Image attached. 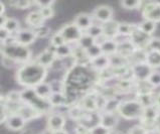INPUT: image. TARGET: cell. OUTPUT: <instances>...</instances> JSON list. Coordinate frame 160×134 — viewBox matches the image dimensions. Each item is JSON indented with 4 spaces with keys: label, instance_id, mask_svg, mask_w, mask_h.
Segmentation results:
<instances>
[{
    "label": "cell",
    "instance_id": "cell-43",
    "mask_svg": "<svg viewBox=\"0 0 160 134\" xmlns=\"http://www.w3.org/2000/svg\"><path fill=\"white\" fill-rule=\"evenodd\" d=\"M110 131L109 129H107L106 127L102 126L101 124H98V125H95L94 127H92L90 129V133L91 134H109Z\"/></svg>",
    "mask_w": 160,
    "mask_h": 134
},
{
    "label": "cell",
    "instance_id": "cell-49",
    "mask_svg": "<svg viewBox=\"0 0 160 134\" xmlns=\"http://www.w3.org/2000/svg\"><path fill=\"white\" fill-rule=\"evenodd\" d=\"M154 106L156 107L158 110H160V93L156 95V97L154 98Z\"/></svg>",
    "mask_w": 160,
    "mask_h": 134
},
{
    "label": "cell",
    "instance_id": "cell-8",
    "mask_svg": "<svg viewBox=\"0 0 160 134\" xmlns=\"http://www.w3.org/2000/svg\"><path fill=\"white\" fill-rule=\"evenodd\" d=\"M66 125V118L59 113H52L48 119V129L49 132H54L63 129Z\"/></svg>",
    "mask_w": 160,
    "mask_h": 134
},
{
    "label": "cell",
    "instance_id": "cell-27",
    "mask_svg": "<svg viewBox=\"0 0 160 134\" xmlns=\"http://www.w3.org/2000/svg\"><path fill=\"white\" fill-rule=\"evenodd\" d=\"M81 107L83 109L89 110V111H94L97 109V103H96V97L92 95H88L83 98L81 103Z\"/></svg>",
    "mask_w": 160,
    "mask_h": 134
},
{
    "label": "cell",
    "instance_id": "cell-48",
    "mask_svg": "<svg viewBox=\"0 0 160 134\" xmlns=\"http://www.w3.org/2000/svg\"><path fill=\"white\" fill-rule=\"evenodd\" d=\"M2 64H4V67H6V68H13L17 63L9 58L2 57Z\"/></svg>",
    "mask_w": 160,
    "mask_h": 134
},
{
    "label": "cell",
    "instance_id": "cell-45",
    "mask_svg": "<svg viewBox=\"0 0 160 134\" xmlns=\"http://www.w3.org/2000/svg\"><path fill=\"white\" fill-rule=\"evenodd\" d=\"M129 134H147V130L141 125H135L129 130Z\"/></svg>",
    "mask_w": 160,
    "mask_h": 134
},
{
    "label": "cell",
    "instance_id": "cell-25",
    "mask_svg": "<svg viewBox=\"0 0 160 134\" xmlns=\"http://www.w3.org/2000/svg\"><path fill=\"white\" fill-rule=\"evenodd\" d=\"M53 49L57 59H65L68 57H71L72 54V49L71 47V44H63Z\"/></svg>",
    "mask_w": 160,
    "mask_h": 134
},
{
    "label": "cell",
    "instance_id": "cell-10",
    "mask_svg": "<svg viewBox=\"0 0 160 134\" xmlns=\"http://www.w3.org/2000/svg\"><path fill=\"white\" fill-rule=\"evenodd\" d=\"M25 120L18 114L8 115L7 118L5 119L6 127L12 131H19L21 129H23V127L25 126Z\"/></svg>",
    "mask_w": 160,
    "mask_h": 134
},
{
    "label": "cell",
    "instance_id": "cell-2",
    "mask_svg": "<svg viewBox=\"0 0 160 134\" xmlns=\"http://www.w3.org/2000/svg\"><path fill=\"white\" fill-rule=\"evenodd\" d=\"M0 54L2 57H6L15 61L16 63H28L31 58L30 49L24 45L13 44H1L0 45Z\"/></svg>",
    "mask_w": 160,
    "mask_h": 134
},
{
    "label": "cell",
    "instance_id": "cell-23",
    "mask_svg": "<svg viewBox=\"0 0 160 134\" xmlns=\"http://www.w3.org/2000/svg\"><path fill=\"white\" fill-rule=\"evenodd\" d=\"M91 64L97 70H105L108 66H110V59L106 54H101L98 58L91 59Z\"/></svg>",
    "mask_w": 160,
    "mask_h": 134
},
{
    "label": "cell",
    "instance_id": "cell-52",
    "mask_svg": "<svg viewBox=\"0 0 160 134\" xmlns=\"http://www.w3.org/2000/svg\"><path fill=\"white\" fill-rule=\"evenodd\" d=\"M51 134H68V131L65 130V129H62V130H58V131L51 132Z\"/></svg>",
    "mask_w": 160,
    "mask_h": 134
},
{
    "label": "cell",
    "instance_id": "cell-16",
    "mask_svg": "<svg viewBox=\"0 0 160 134\" xmlns=\"http://www.w3.org/2000/svg\"><path fill=\"white\" fill-rule=\"evenodd\" d=\"M48 100L52 107H59V106H66L68 104L66 95L59 91H53Z\"/></svg>",
    "mask_w": 160,
    "mask_h": 134
},
{
    "label": "cell",
    "instance_id": "cell-7",
    "mask_svg": "<svg viewBox=\"0 0 160 134\" xmlns=\"http://www.w3.org/2000/svg\"><path fill=\"white\" fill-rule=\"evenodd\" d=\"M14 38L16 44L24 45V47L34 43V40L36 39L35 34L32 29H19L15 34Z\"/></svg>",
    "mask_w": 160,
    "mask_h": 134
},
{
    "label": "cell",
    "instance_id": "cell-32",
    "mask_svg": "<svg viewBox=\"0 0 160 134\" xmlns=\"http://www.w3.org/2000/svg\"><path fill=\"white\" fill-rule=\"evenodd\" d=\"M86 53H87V55H88L90 61L95 59V58H98L99 55L103 54L101 47H100L99 44H94L92 47H90L88 49H86Z\"/></svg>",
    "mask_w": 160,
    "mask_h": 134
},
{
    "label": "cell",
    "instance_id": "cell-54",
    "mask_svg": "<svg viewBox=\"0 0 160 134\" xmlns=\"http://www.w3.org/2000/svg\"><path fill=\"white\" fill-rule=\"evenodd\" d=\"M158 130L160 131V121L158 122Z\"/></svg>",
    "mask_w": 160,
    "mask_h": 134
},
{
    "label": "cell",
    "instance_id": "cell-21",
    "mask_svg": "<svg viewBox=\"0 0 160 134\" xmlns=\"http://www.w3.org/2000/svg\"><path fill=\"white\" fill-rule=\"evenodd\" d=\"M145 64L151 69L160 67V53L149 49L145 54Z\"/></svg>",
    "mask_w": 160,
    "mask_h": 134
},
{
    "label": "cell",
    "instance_id": "cell-17",
    "mask_svg": "<svg viewBox=\"0 0 160 134\" xmlns=\"http://www.w3.org/2000/svg\"><path fill=\"white\" fill-rule=\"evenodd\" d=\"M118 25L119 23L116 21L110 20L106 23H103L102 29H103V34L106 36L107 39H114V38L118 34Z\"/></svg>",
    "mask_w": 160,
    "mask_h": 134
},
{
    "label": "cell",
    "instance_id": "cell-37",
    "mask_svg": "<svg viewBox=\"0 0 160 134\" xmlns=\"http://www.w3.org/2000/svg\"><path fill=\"white\" fill-rule=\"evenodd\" d=\"M148 84L151 87H159L160 86V72L158 71H152L150 76L147 79Z\"/></svg>",
    "mask_w": 160,
    "mask_h": 134
},
{
    "label": "cell",
    "instance_id": "cell-50",
    "mask_svg": "<svg viewBox=\"0 0 160 134\" xmlns=\"http://www.w3.org/2000/svg\"><path fill=\"white\" fill-rule=\"evenodd\" d=\"M6 19H7V17L4 14L0 15V28H1V27H4V24H5V22H6Z\"/></svg>",
    "mask_w": 160,
    "mask_h": 134
},
{
    "label": "cell",
    "instance_id": "cell-12",
    "mask_svg": "<svg viewBox=\"0 0 160 134\" xmlns=\"http://www.w3.org/2000/svg\"><path fill=\"white\" fill-rule=\"evenodd\" d=\"M56 59H57V57H56V54H54V49H48L38 54V57L36 58L35 62L47 69L48 67L52 66L53 63L56 62Z\"/></svg>",
    "mask_w": 160,
    "mask_h": 134
},
{
    "label": "cell",
    "instance_id": "cell-30",
    "mask_svg": "<svg viewBox=\"0 0 160 134\" xmlns=\"http://www.w3.org/2000/svg\"><path fill=\"white\" fill-rule=\"evenodd\" d=\"M137 26L132 23H119L118 25V34L121 35H131Z\"/></svg>",
    "mask_w": 160,
    "mask_h": 134
},
{
    "label": "cell",
    "instance_id": "cell-33",
    "mask_svg": "<svg viewBox=\"0 0 160 134\" xmlns=\"http://www.w3.org/2000/svg\"><path fill=\"white\" fill-rule=\"evenodd\" d=\"M32 30L34 31L36 38H40V39L47 38V36L49 35V34H51V28L45 24L35 27V28H33Z\"/></svg>",
    "mask_w": 160,
    "mask_h": 134
},
{
    "label": "cell",
    "instance_id": "cell-35",
    "mask_svg": "<svg viewBox=\"0 0 160 134\" xmlns=\"http://www.w3.org/2000/svg\"><path fill=\"white\" fill-rule=\"evenodd\" d=\"M86 34H89L90 36H92V38L95 39L99 38V36H101L103 34V29H102V25H99V24H94L90 27L89 29L86 30Z\"/></svg>",
    "mask_w": 160,
    "mask_h": 134
},
{
    "label": "cell",
    "instance_id": "cell-40",
    "mask_svg": "<svg viewBox=\"0 0 160 134\" xmlns=\"http://www.w3.org/2000/svg\"><path fill=\"white\" fill-rule=\"evenodd\" d=\"M63 44H66V41L58 31L56 32L54 34H52V39H51V44L53 49H56V48L59 47V45H62Z\"/></svg>",
    "mask_w": 160,
    "mask_h": 134
},
{
    "label": "cell",
    "instance_id": "cell-19",
    "mask_svg": "<svg viewBox=\"0 0 160 134\" xmlns=\"http://www.w3.org/2000/svg\"><path fill=\"white\" fill-rule=\"evenodd\" d=\"M25 21L27 24L31 27H33V28L44 24V18L42 17V14H40L39 10H35V11L30 12L29 14L26 16Z\"/></svg>",
    "mask_w": 160,
    "mask_h": 134
},
{
    "label": "cell",
    "instance_id": "cell-18",
    "mask_svg": "<svg viewBox=\"0 0 160 134\" xmlns=\"http://www.w3.org/2000/svg\"><path fill=\"white\" fill-rule=\"evenodd\" d=\"M118 123V118L114 113H105L100 118V124L102 126L106 127L109 130H112L116 127Z\"/></svg>",
    "mask_w": 160,
    "mask_h": 134
},
{
    "label": "cell",
    "instance_id": "cell-28",
    "mask_svg": "<svg viewBox=\"0 0 160 134\" xmlns=\"http://www.w3.org/2000/svg\"><path fill=\"white\" fill-rule=\"evenodd\" d=\"M4 28H5L10 34H16V32L19 30V22L13 17H10V18L7 17L5 24H4Z\"/></svg>",
    "mask_w": 160,
    "mask_h": 134
},
{
    "label": "cell",
    "instance_id": "cell-6",
    "mask_svg": "<svg viewBox=\"0 0 160 134\" xmlns=\"http://www.w3.org/2000/svg\"><path fill=\"white\" fill-rule=\"evenodd\" d=\"M144 19L153 21L155 23L160 22V2H148L142 9Z\"/></svg>",
    "mask_w": 160,
    "mask_h": 134
},
{
    "label": "cell",
    "instance_id": "cell-29",
    "mask_svg": "<svg viewBox=\"0 0 160 134\" xmlns=\"http://www.w3.org/2000/svg\"><path fill=\"white\" fill-rule=\"evenodd\" d=\"M95 44V39L92 38V36H90L89 34H87L86 32H84L83 35L81 36V39L78 41V44H79V47L82 48L83 49H88L90 47H92V45Z\"/></svg>",
    "mask_w": 160,
    "mask_h": 134
},
{
    "label": "cell",
    "instance_id": "cell-14",
    "mask_svg": "<svg viewBox=\"0 0 160 134\" xmlns=\"http://www.w3.org/2000/svg\"><path fill=\"white\" fill-rule=\"evenodd\" d=\"M18 115H20V116L23 118L25 121H28V120H31V119H34V118H38V116H40V114L38 111H36L34 108H32L31 106L27 105L25 103L22 102L21 106L19 110L17 111Z\"/></svg>",
    "mask_w": 160,
    "mask_h": 134
},
{
    "label": "cell",
    "instance_id": "cell-44",
    "mask_svg": "<svg viewBox=\"0 0 160 134\" xmlns=\"http://www.w3.org/2000/svg\"><path fill=\"white\" fill-rule=\"evenodd\" d=\"M9 4L14 8H17V9H27L32 5L33 2H30V1H14V2H10Z\"/></svg>",
    "mask_w": 160,
    "mask_h": 134
},
{
    "label": "cell",
    "instance_id": "cell-24",
    "mask_svg": "<svg viewBox=\"0 0 160 134\" xmlns=\"http://www.w3.org/2000/svg\"><path fill=\"white\" fill-rule=\"evenodd\" d=\"M159 115V110L155 107V106H149V107H145L143 110L142 116L145 121L147 122H153L157 119Z\"/></svg>",
    "mask_w": 160,
    "mask_h": 134
},
{
    "label": "cell",
    "instance_id": "cell-22",
    "mask_svg": "<svg viewBox=\"0 0 160 134\" xmlns=\"http://www.w3.org/2000/svg\"><path fill=\"white\" fill-rule=\"evenodd\" d=\"M100 47H101L103 54H106V55H108V57H110V55L115 54L117 53L118 43L115 39H107L104 43H102L101 44H100Z\"/></svg>",
    "mask_w": 160,
    "mask_h": 134
},
{
    "label": "cell",
    "instance_id": "cell-42",
    "mask_svg": "<svg viewBox=\"0 0 160 134\" xmlns=\"http://www.w3.org/2000/svg\"><path fill=\"white\" fill-rule=\"evenodd\" d=\"M147 47L149 48V49L160 53V39L159 38H151L149 40Z\"/></svg>",
    "mask_w": 160,
    "mask_h": 134
},
{
    "label": "cell",
    "instance_id": "cell-39",
    "mask_svg": "<svg viewBox=\"0 0 160 134\" xmlns=\"http://www.w3.org/2000/svg\"><path fill=\"white\" fill-rule=\"evenodd\" d=\"M121 6L125 9H138L141 6V1H136V0H125V1H121L120 2Z\"/></svg>",
    "mask_w": 160,
    "mask_h": 134
},
{
    "label": "cell",
    "instance_id": "cell-5",
    "mask_svg": "<svg viewBox=\"0 0 160 134\" xmlns=\"http://www.w3.org/2000/svg\"><path fill=\"white\" fill-rule=\"evenodd\" d=\"M58 32L62 34V36L66 41V44H68L72 43H78L79 39H81V36L84 34L75 23L65 24L59 29Z\"/></svg>",
    "mask_w": 160,
    "mask_h": 134
},
{
    "label": "cell",
    "instance_id": "cell-47",
    "mask_svg": "<svg viewBox=\"0 0 160 134\" xmlns=\"http://www.w3.org/2000/svg\"><path fill=\"white\" fill-rule=\"evenodd\" d=\"M76 134H91L90 133V129L88 127H86L83 124H79L76 129H75Z\"/></svg>",
    "mask_w": 160,
    "mask_h": 134
},
{
    "label": "cell",
    "instance_id": "cell-41",
    "mask_svg": "<svg viewBox=\"0 0 160 134\" xmlns=\"http://www.w3.org/2000/svg\"><path fill=\"white\" fill-rule=\"evenodd\" d=\"M7 111H6V100L5 98H0V123L5 121L7 118Z\"/></svg>",
    "mask_w": 160,
    "mask_h": 134
},
{
    "label": "cell",
    "instance_id": "cell-51",
    "mask_svg": "<svg viewBox=\"0 0 160 134\" xmlns=\"http://www.w3.org/2000/svg\"><path fill=\"white\" fill-rule=\"evenodd\" d=\"M4 11H5V5H4V3L0 2V15H2Z\"/></svg>",
    "mask_w": 160,
    "mask_h": 134
},
{
    "label": "cell",
    "instance_id": "cell-34",
    "mask_svg": "<svg viewBox=\"0 0 160 134\" xmlns=\"http://www.w3.org/2000/svg\"><path fill=\"white\" fill-rule=\"evenodd\" d=\"M53 2H51L49 4H48V5H43L42 7H39V12L40 14L42 15V17L45 19H48V18H52L53 17V14H54V11H53V8L52 7V4Z\"/></svg>",
    "mask_w": 160,
    "mask_h": 134
},
{
    "label": "cell",
    "instance_id": "cell-13",
    "mask_svg": "<svg viewBox=\"0 0 160 134\" xmlns=\"http://www.w3.org/2000/svg\"><path fill=\"white\" fill-rule=\"evenodd\" d=\"M150 36L143 34L142 31L138 29V26H137V28L135 29V31L130 35V41L133 45L136 48V47H139V48H142V47H145V45H148V43L150 40Z\"/></svg>",
    "mask_w": 160,
    "mask_h": 134
},
{
    "label": "cell",
    "instance_id": "cell-3",
    "mask_svg": "<svg viewBox=\"0 0 160 134\" xmlns=\"http://www.w3.org/2000/svg\"><path fill=\"white\" fill-rule=\"evenodd\" d=\"M21 101L23 103L31 106L40 114L48 112L52 108L48 99H42L35 94L33 88H25L21 91Z\"/></svg>",
    "mask_w": 160,
    "mask_h": 134
},
{
    "label": "cell",
    "instance_id": "cell-31",
    "mask_svg": "<svg viewBox=\"0 0 160 134\" xmlns=\"http://www.w3.org/2000/svg\"><path fill=\"white\" fill-rule=\"evenodd\" d=\"M119 105H120V102L117 99H110L107 100L106 103H105L104 106V111L105 113H114L115 111L118 110Z\"/></svg>",
    "mask_w": 160,
    "mask_h": 134
},
{
    "label": "cell",
    "instance_id": "cell-36",
    "mask_svg": "<svg viewBox=\"0 0 160 134\" xmlns=\"http://www.w3.org/2000/svg\"><path fill=\"white\" fill-rule=\"evenodd\" d=\"M6 102L9 103H20L21 101V91H11L5 97Z\"/></svg>",
    "mask_w": 160,
    "mask_h": 134
},
{
    "label": "cell",
    "instance_id": "cell-26",
    "mask_svg": "<svg viewBox=\"0 0 160 134\" xmlns=\"http://www.w3.org/2000/svg\"><path fill=\"white\" fill-rule=\"evenodd\" d=\"M138 26V29L141 30L143 32V34H147V35H150L152 34L153 32L156 29V23L153 21H150V20H146L144 19Z\"/></svg>",
    "mask_w": 160,
    "mask_h": 134
},
{
    "label": "cell",
    "instance_id": "cell-15",
    "mask_svg": "<svg viewBox=\"0 0 160 134\" xmlns=\"http://www.w3.org/2000/svg\"><path fill=\"white\" fill-rule=\"evenodd\" d=\"M74 23L79 27L82 31H86L93 25V17L88 13H80L75 18Z\"/></svg>",
    "mask_w": 160,
    "mask_h": 134
},
{
    "label": "cell",
    "instance_id": "cell-11",
    "mask_svg": "<svg viewBox=\"0 0 160 134\" xmlns=\"http://www.w3.org/2000/svg\"><path fill=\"white\" fill-rule=\"evenodd\" d=\"M132 72H133V75L137 80L144 82L147 81L150 74L152 73V69L145 63H138L132 68Z\"/></svg>",
    "mask_w": 160,
    "mask_h": 134
},
{
    "label": "cell",
    "instance_id": "cell-4",
    "mask_svg": "<svg viewBox=\"0 0 160 134\" xmlns=\"http://www.w3.org/2000/svg\"><path fill=\"white\" fill-rule=\"evenodd\" d=\"M143 110L144 107L139 103V101L131 100V101H126V102L120 103L117 111L123 118L131 120L142 116Z\"/></svg>",
    "mask_w": 160,
    "mask_h": 134
},
{
    "label": "cell",
    "instance_id": "cell-46",
    "mask_svg": "<svg viewBox=\"0 0 160 134\" xmlns=\"http://www.w3.org/2000/svg\"><path fill=\"white\" fill-rule=\"evenodd\" d=\"M10 35H12V34H10L9 32L4 28V27H1L0 28V44H4L5 41L7 40V39L9 38Z\"/></svg>",
    "mask_w": 160,
    "mask_h": 134
},
{
    "label": "cell",
    "instance_id": "cell-53",
    "mask_svg": "<svg viewBox=\"0 0 160 134\" xmlns=\"http://www.w3.org/2000/svg\"><path fill=\"white\" fill-rule=\"evenodd\" d=\"M109 134H121V133H120V132H118V131H114V130L112 131V130H111Z\"/></svg>",
    "mask_w": 160,
    "mask_h": 134
},
{
    "label": "cell",
    "instance_id": "cell-1",
    "mask_svg": "<svg viewBox=\"0 0 160 134\" xmlns=\"http://www.w3.org/2000/svg\"><path fill=\"white\" fill-rule=\"evenodd\" d=\"M47 69L36 62H28L23 64L16 73V80L25 88H34L40 83L44 82L47 77Z\"/></svg>",
    "mask_w": 160,
    "mask_h": 134
},
{
    "label": "cell",
    "instance_id": "cell-20",
    "mask_svg": "<svg viewBox=\"0 0 160 134\" xmlns=\"http://www.w3.org/2000/svg\"><path fill=\"white\" fill-rule=\"evenodd\" d=\"M35 94L42 99H48V97L52 93V86L47 82H42L33 88Z\"/></svg>",
    "mask_w": 160,
    "mask_h": 134
},
{
    "label": "cell",
    "instance_id": "cell-9",
    "mask_svg": "<svg viewBox=\"0 0 160 134\" xmlns=\"http://www.w3.org/2000/svg\"><path fill=\"white\" fill-rule=\"evenodd\" d=\"M93 16L97 20L106 23V22L112 20L113 17V9L107 5H100L95 8L93 11Z\"/></svg>",
    "mask_w": 160,
    "mask_h": 134
},
{
    "label": "cell",
    "instance_id": "cell-38",
    "mask_svg": "<svg viewBox=\"0 0 160 134\" xmlns=\"http://www.w3.org/2000/svg\"><path fill=\"white\" fill-rule=\"evenodd\" d=\"M70 116L72 119H76V120H80V119H83L85 117V114H84V109L81 107V106H76V107H72L70 110Z\"/></svg>",
    "mask_w": 160,
    "mask_h": 134
}]
</instances>
